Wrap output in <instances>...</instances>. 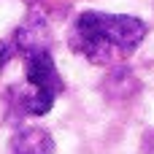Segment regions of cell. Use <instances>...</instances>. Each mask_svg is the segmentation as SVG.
Wrapping results in <instances>:
<instances>
[{"label": "cell", "mask_w": 154, "mask_h": 154, "mask_svg": "<svg viewBox=\"0 0 154 154\" xmlns=\"http://www.w3.org/2000/svg\"><path fill=\"white\" fill-rule=\"evenodd\" d=\"M143 35H146V24L135 16L87 11L76 19L70 30V46L79 54H84L89 62L106 65L114 62L116 57L135 51Z\"/></svg>", "instance_id": "cell-1"}, {"label": "cell", "mask_w": 154, "mask_h": 154, "mask_svg": "<svg viewBox=\"0 0 154 154\" xmlns=\"http://www.w3.org/2000/svg\"><path fill=\"white\" fill-rule=\"evenodd\" d=\"M24 76L30 84V92L22 95L24 111L32 116L49 114V108L54 106L57 95L62 92V79L54 68V60L49 51H32L24 57Z\"/></svg>", "instance_id": "cell-2"}, {"label": "cell", "mask_w": 154, "mask_h": 154, "mask_svg": "<svg viewBox=\"0 0 154 154\" xmlns=\"http://www.w3.org/2000/svg\"><path fill=\"white\" fill-rule=\"evenodd\" d=\"M49 30H46V22L41 16H30L14 35V49L22 51L24 57L32 54V51H49Z\"/></svg>", "instance_id": "cell-3"}, {"label": "cell", "mask_w": 154, "mask_h": 154, "mask_svg": "<svg viewBox=\"0 0 154 154\" xmlns=\"http://www.w3.org/2000/svg\"><path fill=\"white\" fill-rule=\"evenodd\" d=\"M11 154H54V141L43 127H24L11 138Z\"/></svg>", "instance_id": "cell-4"}, {"label": "cell", "mask_w": 154, "mask_h": 154, "mask_svg": "<svg viewBox=\"0 0 154 154\" xmlns=\"http://www.w3.org/2000/svg\"><path fill=\"white\" fill-rule=\"evenodd\" d=\"M14 54H16V49H14V43H8V41H0V70L14 60Z\"/></svg>", "instance_id": "cell-5"}]
</instances>
